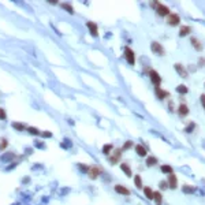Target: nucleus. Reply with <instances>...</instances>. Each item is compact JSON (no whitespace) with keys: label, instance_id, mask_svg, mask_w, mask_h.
<instances>
[{"label":"nucleus","instance_id":"1","mask_svg":"<svg viewBox=\"0 0 205 205\" xmlns=\"http://www.w3.org/2000/svg\"><path fill=\"white\" fill-rule=\"evenodd\" d=\"M124 57H126V60L130 63L131 66L136 64V56H134V52H133V49L129 48V47L124 48Z\"/></svg>","mask_w":205,"mask_h":205},{"label":"nucleus","instance_id":"2","mask_svg":"<svg viewBox=\"0 0 205 205\" xmlns=\"http://www.w3.org/2000/svg\"><path fill=\"white\" fill-rule=\"evenodd\" d=\"M101 172H103V168L101 167H90L89 171H87V176L90 179H96V178H99V175Z\"/></svg>","mask_w":205,"mask_h":205},{"label":"nucleus","instance_id":"3","mask_svg":"<svg viewBox=\"0 0 205 205\" xmlns=\"http://www.w3.org/2000/svg\"><path fill=\"white\" fill-rule=\"evenodd\" d=\"M167 23H168V25H171V26H176V25H179V23H180V18H179V15H178V14H170V15H168V21H167Z\"/></svg>","mask_w":205,"mask_h":205},{"label":"nucleus","instance_id":"4","mask_svg":"<svg viewBox=\"0 0 205 205\" xmlns=\"http://www.w3.org/2000/svg\"><path fill=\"white\" fill-rule=\"evenodd\" d=\"M149 75H150V79H152V82L155 83L156 86H159V85L162 83V78H160V75L157 74V71H155V70H150Z\"/></svg>","mask_w":205,"mask_h":205},{"label":"nucleus","instance_id":"5","mask_svg":"<svg viewBox=\"0 0 205 205\" xmlns=\"http://www.w3.org/2000/svg\"><path fill=\"white\" fill-rule=\"evenodd\" d=\"M86 26H87V29L90 30V34H92L93 37H97V34H99V31H97V25H96L94 22H92V21H87Z\"/></svg>","mask_w":205,"mask_h":205},{"label":"nucleus","instance_id":"6","mask_svg":"<svg viewBox=\"0 0 205 205\" xmlns=\"http://www.w3.org/2000/svg\"><path fill=\"white\" fill-rule=\"evenodd\" d=\"M150 48H152V51H153V52H156L157 55H160V56L164 55V49H163V47L159 43L153 41V43L150 44Z\"/></svg>","mask_w":205,"mask_h":205},{"label":"nucleus","instance_id":"7","mask_svg":"<svg viewBox=\"0 0 205 205\" xmlns=\"http://www.w3.org/2000/svg\"><path fill=\"white\" fill-rule=\"evenodd\" d=\"M120 156H122V150L115 149L114 153H112V156H110V162H111L112 164H116V163L119 162V159H120Z\"/></svg>","mask_w":205,"mask_h":205},{"label":"nucleus","instance_id":"8","mask_svg":"<svg viewBox=\"0 0 205 205\" xmlns=\"http://www.w3.org/2000/svg\"><path fill=\"white\" fill-rule=\"evenodd\" d=\"M178 186V179L174 174H170L168 176V189H176Z\"/></svg>","mask_w":205,"mask_h":205},{"label":"nucleus","instance_id":"9","mask_svg":"<svg viewBox=\"0 0 205 205\" xmlns=\"http://www.w3.org/2000/svg\"><path fill=\"white\" fill-rule=\"evenodd\" d=\"M157 14L162 15V17H166V15H170V8L167 6H163V4H159L157 6Z\"/></svg>","mask_w":205,"mask_h":205},{"label":"nucleus","instance_id":"10","mask_svg":"<svg viewBox=\"0 0 205 205\" xmlns=\"http://www.w3.org/2000/svg\"><path fill=\"white\" fill-rule=\"evenodd\" d=\"M115 192L119 193V194H123V196H130V190L127 187L122 186V185H116L115 186Z\"/></svg>","mask_w":205,"mask_h":205},{"label":"nucleus","instance_id":"11","mask_svg":"<svg viewBox=\"0 0 205 205\" xmlns=\"http://www.w3.org/2000/svg\"><path fill=\"white\" fill-rule=\"evenodd\" d=\"M155 92H156V96H157V99H160V100H164V97H167V96H168L167 92H164L162 87H159V86L155 89Z\"/></svg>","mask_w":205,"mask_h":205},{"label":"nucleus","instance_id":"12","mask_svg":"<svg viewBox=\"0 0 205 205\" xmlns=\"http://www.w3.org/2000/svg\"><path fill=\"white\" fill-rule=\"evenodd\" d=\"M153 200H155L156 205H162L163 204V196L160 192H153Z\"/></svg>","mask_w":205,"mask_h":205},{"label":"nucleus","instance_id":"13","mask_svg":"<svg viewBox=\"0 0 205 205\" xmlns=\"http://www.w3.org/2000/svg\"><path fill=\"white\" fill-rule=\"evenodd\" d=\"M174 67H175V70H176V71H178L182 77H183V78H186V77H187V71L183 68V66H182V64H179V63H178V64H175Z\"/></svg>","mask_w":205,"mask_h":205},{"label":"nucleus","instance_id":"14","mask_svg":"<svg viewBox=\"0 0 205 205\" xmlns=\"http://www.w3.org/2000/svg\"><path fill=\"white\" fill-rule=\"evenodd\" d=\"M178 112H179L180 116H186L187 114H189V108H187V106H185V104H180L179 108H178Z\"/></svg>","mask_w":205,"mask_h":205},{"label":"nucleus","instance_id":"15","mask_svg":"<svg viewBox=\"0 0 205 205\" xmlns=\"http://www.w3.org/2000/svg\"><path fill=\"white\" fill-rule=\"evenodd\" d=\"M190 31H192V29L189 27V26H182L179 30V36L180 37H185V36H187V34H190Z\"/></svg>","mask_w":205,"mask_h":205},{"label":"nucleus","instance_id":"16","mask_svg":"<svg viewBox=\"0 0 205 205\" xmlns=\"http://www.w3.org/2000/svg\"><path fill=\"white\" fill-rule=\"evenodd\" d=\"M136 152H137V155L141 156V157L146 156V149L144 148L142 145H137V146H136Z\"/></svg>","mask_w":205,"mask_h":205},{"label":"nucleus","instance_id":"17","mask_svg":"<svg viewBox=\"0 0 205 205\" xmlns=\"http://www.w3.org/2000/svg\"><path fill=\"white\" fill-rule=\"evenodd\" d=\"M144 194L146 196V198L148 200H153V190L150 189V187H144Z\"/></svg>","mask_w":205,"mask_h":205},{"label":"nucleus","instance_id":"18","mask_svg":"<svg viewBox=\"0 0 205 205\" xmlns=\"http://www.w3.org/2000/svg\"><path fill=\"white\" fill-rule=\"evenodd\" d=\"M120 170H122V171H123L127 176H131V168L129 167L127 164H124V163H123V164H120Z\"/></svg>","mask_w":205,"mask_h":205},{"label":"nucleus","instance_id":"19","mask_svg":"<svg viewBox=\"0 0 205 205\" xmlns=\"http://www.w3.org/2000/svg\"><path fill=\"white\" fill-rule=\"evenodd\" d=\"M112 149H114V146H112L111 144H106V145L103 146V153H104V155H110Z\"/></svg>","mask_w":205,"mask_h":205},{"label":"nucleus","instance_id":"20","mask_svg":"<svg viewBox=\"0 0 205 205\" xmlns=\"http://www.w3.org/2000/svg\"><path fill=\"white\" fill-rule=\"evenodd\" d=\"M192 44H193V47H194V48H196L197 51H201V49H202V45H201V43H200L198 40H196L194 37L192 38Z\"/></svg>","mask_w":205,"mask_h":205},{"label":"nucleus","instance_id":"21","mask_svg":"<svg viewBox=\"0 0 205 205\" xmlns=\"http://www.w3.org/2000/svg\"><path fill=\"white\" fill-rule=\"evenodd\" d=\"M176 92L180 94H185L189 92V89H187V86H185V85H178V87H176Z\"/></svg>","mask_w":205,"mask_h":205},{"label":"nucleus","instance_id":"22","mask_svg":"<svg viewBox=\"0 0 205 205\" xmlns=\"http://www.w3.org/2000/svg\"><path fill=\"white\" fill-rule=\"evenodd\" d=\"M134 183H136V186L138 189H142V180H141V176L140 175H136L134 176Z\"/></svg>","mask_w":205,"mask_h":205},{"label":"nucleus","instance_id":"23","mask_svg":"<svg viewBox=\"0 0 205 205\" xmlns=\"http://www.w3.org/2000/svg\"><path fill=\"white\" fill-rule=\"evenodd\" d=\"M156 163H157V159H156V157H153V156H150V157H148V159H146V166H149V167L155 166Z\"/></svg>","mask_w":205,"mask_h":205},{"label":"nucleus","instance_id":"24","mask_svg":"<svg viewBox=\"0 0 205 205\" xmlns=\"http://www.w3.org/2000/svg\"><path fill=\"white\" fill-rule=\"evenodd\" d=\"M13 127L14 129H17V130H19V131H23L26 129V126L25 124H22V123H17V122H14L13 123Z\"/></svg>","mask_w":205,"mask_h":205},{"label":"nucleus","instance_id":"25","mask_svg":"<svg viewBox=\"0 0 205 205\" xmlns=\"http://www.w3.org/2000/svg\"><path fill=\"white\" fill-rule=\"evenodd\" d=\"M62 7L64 8V10H67L70 14H74V8H73V6H71V4H68V3H63Z\"/></svg>","mask_w":205,"mask_h":205},{"label":"nucleus","instance_id":"26","mask_svg":"<svg viewBox=\"0 0 205 205\" xmlns=\"http://www.w3.org/2000/svg\"><path fill=\"white\" fill-rule=\"evenodd\" d=\"M7 145H8V141H7V138H1V140H0V150L6 149Z\"/></svg>","mask_w":205,"mask_h":205},{"label":"nucleus","instance_id":"27","mask_svg":"<svg viewBox=\"0 0 205 205\" xmlns=\"http://www.w3.org/2000/svg\"><path fill=\"white\" fill-rule=\"evenodd\" d=\"M162 171L166 174H172V167L171 166H162Z\"/></svg>","mask_w":205,"mask_h":205},{"label":"nucleus","instance_id":"28","mask_svg":"<svg viewBox=\"0 0 205 205\" xmlns=\"http://www.w3.org/2000/svg\"><path fill=\"white\" fill-rule=\"evenodd\" d=\"M182 190H183V193H189V194H190V193H194V187L189 186V185H185Z\"/></svg>","mask_w":205,"mask_h":205},{"label":"nucleus","instance_id":"29","mask_svg":"<svg viewBox=\"0 0 205 205\" xmlns=\"http://www.w3.org/2000/svg\"><path fill=\"white\" fill-rule=\"evenodd\" d=\"M27 131L30 133L31 136H38V134H40L38 129H36V127H27Z\"/></svg>","mask_w":205,"mask_h":205},{"label":"nucleus","instance_id":"30","mask_svg":"<svg viewBox=\"0 0 205 205\" xmlns=\"http://www.w3.org/2000/svg\"><path fill=\"white\" fill-rule=\"evenodd\" d=\"M131 146H133V141H126V142H124V145H123V148H122V150L130 149Z\"/></svg>","mask_w":205,"mask_h":205},{"label":"nucleus","instance_id":"31","mask_svg":"<svg viewBox=\"0 0 205 205\" xmlns=\"http://www.w3.org/2000/svg\"><path fill=\"white\" fill-rule=\"evenodd\" d=\"M78 168L81 170L82 172H86L87 174V171H89V168L90 167H87V166H85V164H78Z\"/></svg>","mask_w":205,"mask_h":205},{"label":"nucleus","instance_id":"32","mask_svg":"<svg viewBox=\"0 0 205 205\" xmlns=\"http://www.w3.org/2000/svg\"><path fill=\"white\" fill-rule=\"evenodd\" d=\"M6 118H7V114H6V111H4L3 108H0V119H1V120H4Z\"/></svg>","mask_w":205,"mask_h":205},{"label":"nucleus","instance_id":"33","mask_svg":"<svg viewBox=\"0 0 205 205\" xmlns=\"http://www.w3.org/2000/svg\"><path fill=\"white\" fill-rule=\"evenodd\" d=\"M41 136L47 137V138H51V137H52V133H51V131H43V133H41Z\"/></svg>","mask_w":205,"mask_h":205},{"label":"nucleus","instance_id":"34","mask_svg":"<svg viewBox=\"0 0 205 205\" xmlns=\"http://www.w3.org/2000/svg\"><path fill=\"white\" fill-rule=\"evenodd\" d=\"M194 126H196V124L194 123H190V126H189V127H186V133H190V131H193V129H194Z\"/></svg>","mask_w":205,"mask_h":205},{"label":"nucleus","instance_id":"35","mask_svg":"<svg viewBox=\"0 0 205 205\" xmlns=\"http://www.w3.org/2000/svg\"><path fill=\"white\" fill-rule=\"evenodd\" d=\"M160 189H168L167 182H160Z\"/></svg>","mask_w":205,"mask_h":205},{"label":"nucleus","instance_id":"36","mask_svg":"<svg viewBox=\"0 0 205 205\" xmlns=\"http://www.w3.org/2000/svg\"><path fill=\"white\" fill-rule=\"evenodd\" d=\"M201 104H202V107H204V110H205V94H201Z\"/></svg>","mask_w":205,"mask_h":205},{"label":"nucleus","instance_id":"37","mask_svg":"<svg viewBox=\"0 0 205 205\" xmlns=\"http://www.w3.org/2000/svg\"><path fill=\"white\" fill-rule=\"evenodd\" d=\"M150 6H152V7H156V8H157L159 3H157V1H153V3H150Z\"/></svg>","mask_w":205,"mask_h":205},{"label":"nucleus","instance_id":"38","mask_svg":"<svg viewBox=\"0 0 205 205\" xmlns=\"http://www.w3.org/2000/svg\"><path fill=\"white\" fill-rule=\"evenodd\" d=\"M48 3H51V4H56L57 1H56V0H48Z\"/></svg>","mask_w":205,"mask_h":205}]
</instances>
